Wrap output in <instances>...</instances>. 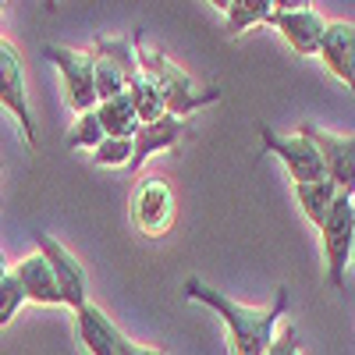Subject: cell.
I'll return each instance as SVG.
<instances>
[{
	"label": "cell",
	"mask_w": 355,
	"mask_h": 355,
	"mask_svg": "<svg viewBox=\"0 0 355 355\" xmlns=\"http://www.w3.org/2000/svg\"><path fill=\"white\" fill-rule=\"evenodd\" d=\"M185 299L189 302H199L206 309H214L224 320L227 341H231V352L234 355H263L266 348H270L274 334H277V323L288 313L291 295L281 284L277 288V299L270 306H266V309H252V306H239L234 299L220 295L217 288H210L202 277H185Z\"/></svg>",
	"instance_id": "obj_1"
},
{
	"label": "cell",
	"mask_w": 355,
	"mask_h": 355,
	"mask_svg": "<svg viewBox=\"0 0 355 355\" xmlns=\"http://www.w3.org/2000/svg\"><path fill=\"white\" fill-rule=\"evenodd\" d=\"M15 281L21 284L25 291V302H36V306H61V291H57V281L50 274V263L33 252V256H25L21 263H15Z\"/></svg>",
	"instance_id": "obj_13"
},
{
	"label": "cell",
	"mask_w": 355,
	"mask_h": 355,
	"mask_svg": "<svg viewBox=\"0 0 355 355\" xmlns=\"http://www.w3.org/2000/svg\"><path fill=\"white\" fill-rule=\"evenodd\" d=\"M21 302H25V291L15 281V274H8L4 281H0V327H8V323L18 316Z\"/></svg>",
	"instance_id": "obj_23"
},
{
	"label": "cell",
	"mask_w": 355,
	"mask_h": 355,
	"mask_svg": "<svg viewBox=\"0 0 355 355\" xmlns=\"http://www.w3.org/2000/svg\"><path fill=\"white\" fill-rule=\"evenodd\" d=\"M132 160V139H103L93 150L96 167H128Z\"/></svg>",
	"instance_id": "obj_22"
},
{
	"label": "cell",
	"mask_w": 355,
	"mask_h": 355,
	"mask_svg": "<svg viewBox=\"0 0 355 355\" xmlns=\"http://www.w3.org/2000/svg\"><path fill=\"white\" fill-rule=\"evenodd\" d=\"M93 57H107L110 64H117L128 78L139 75V61H135V33L125 40H96V46L89 50Z\"/></svg>",
	"instance_id": "obj_19"
},
{
	"label": "cell",
	"mask_w": 355,
	"mask_h": 355,
	"mask_svg": "<svg viewBox=\"0 0 355 355\" xmlns=\"http://www.w3.org/2000/svg\"><path fill=\"white\" fill-rule=\"evenodd\" d=\"M259 139L266 146V153H274L288 174H291V185H306V182H323L327 171H323V160L316 153V146L302 135H277L274 128H259Z\"/></svg>",
	"instance_id": "obj_9"
},
{
	"label": "cell",
	"mask_w": 355,
	"mask_h": 355,
	"mask_svg": "<svg viewBox=\"0 0 355 355\" xmlns=\"http://www.w3.org/2000/svg\"><path fill=\"white\" fill-rule=\"evenodd\" d=\"M75 331H78V341L89 355H114V345H117V338H121L117 323L93 302L75 313Z\"/></svg>",
	"instance_id": "obj_14"
},
{
	"label": "cell",
	"mask_w": 355,
	"mask_h": 355,
	"mask_svg": "<svg viewBox=\"0 0 355 355\" xmlns=\"http://www.w3.org/2000/svg\"><path fill=\"white\" fill-rule=\"evenodd\" d=\"M96 61V68H93V85H96V103H103V100H114V96H121L125 89H128V75L117 68V64H110L107 57H93Z\"/></svg>",
	"instance_id": "obj_20"
},
{
	"label": "cell",
	"mask_w": 355,
	"mask_h": 355,
	"mask_svg": "<svg viewBox=\"0 0 355 355\" xmlns=\"http://www.w3.org/2000/svg\"><path fill=\"white\" fill-rule=\"evenodd\" d=\"M174 214H178V199L164 178H146V182H139V189L132 192V224L146 239L167 234L174 224Z\"/></svg>",
	"instance_id": "obj_6"
},
{
	"label": "cell",
	"mask_w": 355,
	"mask_h": 355,
	"mask_svg": "<svg viewBox=\"0 0 355 355\" xmlns=\"http://www.w3.org/2000/svg\"><path fill=\"white\" fill-rule=\"evenodd\" d=\"M266 25H274L288 40V46L302 57L320 53V40H323V28H327L323 15L306 0H274V11L266 18Z\"/></svg>",
	"instance_id": "obj_5"
},
{
	"label": "cell",
	"mask_w": 355,
	"mask_h": 355,
	"mask_svg": "<svg viewBox=\"0 0 355 355\" xmlns=\"http://www.w3.org/2000/svg\"><path fill=\"white\" fill-rule=\"evenodd\" d=\"M263 355H299V334H295L291 323H284V327L274 334L270 348H266Z\"/></svg>",
	"instance_id": "obj_24"
},
{
	"label": "cell",
	"mask_w": 355,
	"mask_h": 355,
	"mask_svg": "<svg viewBox=\"0 0 355 355\" xmlns=\"http://www.w3.org/2000/svg\"><path fill=\"white\" fill-rule=\"evenodd\" d=\"M36 252L50 263V274L57 281V291H61V306L68 309H82L89 306V284H85V270H82V263L78 256H71L61 242L53 239V234L40 231L36 234Z\"/></svg>",
	"instance_id": "obj_7"
},
{
	"label": "cell",
	"mask_w": 355,
	"mask_h": 355,
	"mask_svg": "<svg viewBox=\"0 0 355 355\" xmlns=\"http://www.w3.org/2000/svg\"><path fill=\"white\" fill-rule=\"evenodd\" d=\"M352 263H355V199H352Z\"/></svg>",
	"instance_id": "obj_26"
},
{
	"label": "cell",
	"mask_w": 355,
	"mask_h": 355,
	"mask_svg": "<svg viewBox=\"0 0 355 355\" xmlns=\"http://www.w3.org/2000/svg\"><path fill=\"white\" fill-rule=\"evenodd\" d=\"M96 121L107 139H135V132H139V114H135L128 93L96 103Z\"/></svg>",
	"instance_id": "obj_15"
},
{
	"label": "cell",
	"mask_w": 355,
	"mask_h": 355,
	"mask_svg": "<svg viewBox=\"0 0 355 355\" xmlns=\"http://www.w3.org/2000/svg\"><path fill=\"white\" fill-rule=\"evenodd\" d=\"M299 135L316 146L323 171H327V178L334 182V189L355 196V135H334V132H323L309 121L299 125Z\"/></svg>",
	"instance_id": "obj_8"
},
{
	"label": "cell",
	"mask_w": 355,
	"mask_h": 355,
	"mask_svg": "<svg viewBox=\"0 0 355 355\" xmlns=\"http://www.w3.org/2000/svg\"><path fill=\"white\" fill-rule=\"evenodd\" d=\"M227 15V36H239L252 25H266L274 11V0H224V4H214Z\"/></svg>",
	"instance_id": "obj_17"
},
{
	"label": "cell",
	"mask_w": 355,
	"mask_h": 355,
	"mask_svg": "<svg viewBox=\"0 0 355 355\" xmlns=\"http://www.w3.org/2000/svg\"><path fill=\"white\" fill-rule=\"evenodd\" d=\"M43 57L61 71L64 78V100L75 114H89L96 110V85H93V53L89 50H71V46H61V43H46L43 46Z\"/></svg>",
	"instance_id": "obj_4"
},
{
	"label": "cell",
	"mask_w": 355,
	"mask_h": 355,
	"mask_svg": "<svg viewBox=\"0 0 355 355\" xmlns=\"http://www.w3.org/2000/svg\"><path fill=\"white\" fill-rule=\"evenodd\" d=\"M8 274H11V266H8V263H4V256H0V281H4V277H8Z\"/></svg>",
	"instance_id": "obj_27"
},
{
	"label": "cell",
	"mask_w": 355,
	"mask_h": 355,
	"mask_svg": "<svg viewBox=\"0 0 355 355\" xmlns=\"http://www.w3.org/2000/svg\"><path fill=\"white\" fill-rule=\"evenodd\" d=\"M320 61L355 96V21H327L320 40Z\"/></svg>",
	"instance_id": "obj_11"
},
{
	"label": "cell",
	"mask_w": 355,
	"mask_h": 355,
	"mask_svg": "<svg viewBox=\"0 0 355 355\" xmlns=\"http://www.w3.org/2000/svg\"><path fill=\"white\" fill-rule=\"evenodd\" d=\"M135 61H139V71L150 78L157 89H160V96H164V110L171 117H185L202 110V107H210L220 100V89L217 85H206V89H196V82L178 68L171 57H164L160 50H150L142 43V33H135Z\"/></svg>",
	"instance_id": "obj_2"
},
{
	"label": "cell",
	"mask_w": 355,
	"mask_h": 355,
	"mask_svg": "<svg viewBox=\"0 0 355 355\" xmlns=\"http://www.w3.org/2000/svg\"><path fill=\"white\" fill-rule=\"evenodd\" d=\"M0 107L15 114L25 142L36 146V121H33V107H28V93H25L21 57L8 40H0Z\"/></svg>",
	"instance_id": "obj_10"
},
{
	"label": "cell",
	"mask_w": 355,
	"mask_h": 355,
	"mask_svg": "<svg viewBox=\"0 0 355 355\" xmlns=\"http://www.w3.org/2000/svg\"><path fill=\"white\" fill-rule=\"evenodd\" d=\"M291 189H295V199H299L306 220L313 227H320L323 217H327V210L334 206V199H338L334 182H331V178H323V182H306V185H291Z\"/></svg>",
	"instance_id": "obj_16"
},
{
	"label": "cell",
	"mask_w": 355,
	"mask_h": 355,
	"mask_svg": "<svg viewBox=\"0 0 355 355\" xmlns=\"http://www.w3.org/2000/svg\"><path fill=\"white\" fill-rule=\"evenodd\" d=\"M114 355H167V348H150V345H139V341L121 334L114 345Z\"/></svg>",
	"instance_id": "obj_25"
},
{
	"label": "cell",
	"mask_w": 355,
	"mask_h": 355,
	"mask_svg": "<svg viewBox=\"0 0 355 355\" xmlns=\"http://www.w3.org/2000/svg\"><path fill=\"white\" fill-rule=\"evenodd\" d=\"M189 135V125L182 121V117H171L164 114L160 121H150V125H139L135 139H132V160L125 171H139L146 160H150L153 153H164V150H174L178 142H182Z\"/></svg>",
	"instance_id": "obj_12"
},
{
	"label": "cell",
	"mask_w": 355,
	"mask_h": 355,
	"mask_svg": "<svg viewBox=\"0 0 355 355\" xmlns=\"http://www.w3.org/2000/svg\"><path fill=\"white\" fill-rule=\"evenodd\" d=\"M128 100H132V107H135V114H139V125H150V121H160V117L167 114L164 110V96H160V89L146 78L142 71L139 75H132L128 78Z\"/></svg>",
	"instance_id": "obj_18"
},
{
	"label": "cell",
	"mask_w": 355,
	"mask_h": 355,
	"mask_svg": "<svg viewBox=\"0 0 355 355\" xmlns=\"http://www.w3.org/2000/svg\"><path fill=\"white\" fill-rule=\"evenodd\" d=\"M4 8H8V4H4V0H0V15H4Z\"/></svg>",
	"instance_id": "obj_28"
},
{
	"label": "cell",
	"mask_w": 355,
	"mask_h": 355,
	"mask_svg": "<svg viewBox=\"0 0 355 355\" xmlns=\"http://www.w3.org/2000/svg\"><path fill=\"white\" fill-rule=\"evenodd\" d=\"M352 199L348 192H338L334 206L327 210L320 231V245H323V263H327V284L334 291L345 288V270L352 263Z\"/></svg>",
	"instance_id": "obj_3"
},
{
	"label": "cell",
	"mask_w": 355,
	"mask_h": 355,
	"mask_svg": "<svg viewBox=\"0 0 355 355\" xmlns=\"http://www.w3.org/2000/svg\"><path fill=\"white\" fill-rule=\"evenodd\" d=\"M103 139L107 135H103V128L96 121V110H89V114H78V121L71 125L64 146H68V150H96Z\"/></svg>",
	"instance_id": "obj_21"
}]
</instances>
